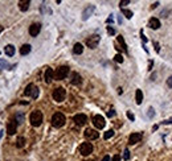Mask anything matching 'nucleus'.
<instances>
[{
  "label": "nucleus",
  "mask_w": 172,
  "mask_h": 161,
  "mask_svg": "<svg viewBox=\"0 0 172 161\" xmlns=\"http://www.w3.org/2000/svg\"><path fill=\"white\" fill-rule=\"evenodd\" d=\"M66 118L64 114L61 112H56L53 116H52V126L56 127V128H61V127L65 126Z\"/></svg>",
  "instance_id": "1"
},
{
  "label": "nucleus",
  "mask_w": 172,
  "mask_h": 161,
  "mask_svg": "<svg viewBox=\"0 0 172 161\" xmlns=\"http://www.w3.org/2000/svg\"><path fill=\"white\" fill-rule=\"evenodd\" d=\"M42 118H44L42 112L38 111V110H34V111H32L31 116H29V122H31V124L33 127H38V126H41Z\"/></svg>",
  "instance_id": "2"
},
{
  "label": "nucleus",
  "mask_w": 172,
  "mask_h": 161,
  "mask_svg": "<svg viewBox=\"0 0 172 161\" xmlns=\"http://www.w3.org/2000/svg\"><path fill=\"white\" fill-rule=\"evenodd\" d=\"M69 71H70V70H69L68 66H60V67L54 71V79H57V80L65 79V78L68 77Z\"/></svg>",
  "instance_id": "3"
},
{
  "label": "nucleus",
  "mask_w": 172,
  "mask_h": 161,
  "mask_svg": "<svg viewBox=\"0 0 172 161\" xmlns=\"http://www.w3.org/2000/svg\"><path fill=\"white\" fill-rule=\"evenodd\" d=\"M66 98V91H65V88L64 87H57V88H54V91H53V99L56 100V102H64Z\"/></svg>",
  "instance_id": "4"
},
{
  "label": "nucleus",
  "mask_w": 172,
  "mask_h": 161,
  "mask_svg": "<svg viewBox=\"0 0 172 161\" xmlns=\"http://www.w3.org/2000/svg\"><path fill=\"white\" fill-rule=\"evenodd\" d=\"M100 41H101L100 35H93L86 40V45H88L90 49H96L97 46H98V44H100Z\"/></svg>",
  "instance_id": "5"
},
{
  "label": "nucleus",
  "mask_w": 172,
  "mask_h": 161,
  "mask_svg": "<svg viewBox=\"0 0 172 161\" xmlns=\"http://www.w3.org/2000/svg\"><path fill=\"white\" fill-rule=\"evenodd\" d=\"M93 152V145L90 143H82L80 147V153L82 156H89Z\"/></svg>",
  "instance_id": "6"
},
{
  "label": "nucleus",
  "mask_w": 172,
  "mask_h": 161,
  "mask_svg": "<svg viewBox=\"0 0 172 161\" xmlns=\"http://www.w3.org/2000/svg\"><path fill=\"white\" fill-rule=\"evenodd\" d=\"M93 124L98 128V130H102L103 127L106 126V122H105V118L102 115H96L93 118Z\"/></svg>",
  "instance_id": "7"
},
{
  "label": "nucleus",
  "mask_w": 172,
  "mask_h": 161,
  "mask_svg": "<svg viewBox=\"0 0 172 161\" xmlns=\"http://www.w3.org/2000/svg\"><path fill=\"white\" fill-rule=\"evenodd\" d=\"M73 120H74V123H76L77 126H85L86 122H88V116L85 115V114H77V115H74Z\"/></svg>",
  "instance_id": "8"
},
{
  "label": "nucleus",
  "mask_w": 172,
  "mask_h": 161,
  "mask_svg": "<svg viewBox=\"0 0 172 161\" xmlns=\"http://www.w3.org/2000/svg\"><path fill=\"white\" fill-rule=\"evenodd\" d=\"M85 137L89 139V140H97V139L100 137V132H97L96 130H92V128H88V130L85 131Z\"/></svg>",
  "instance_id": "9"
},
{
  "label": "nucleus",
  "mask_w": 172,
  "mask_h": 161,
  "mask_svg": "<svg viewBox=\"0 0 172 161\" xmlns=\"http://www.w3.org/2000/svg\"><path fill=\"white\" fill-rule=\"evenodd\" d=\"M142 137H143V135H142L140 132H134V134H131L130 137H129V144H130V145H134V144L140 141Z\"/></svg>",
  "instance_id": "10"
},
{
  "label": "nucleus",
  "mask_w": 172,
  "mask_h": 161,
  "mask_svg": "<svg viewBox=\"0 0 172 161\" xmlns=\"http://www.w3.org/2000/svg\"><path fill=\"white\" fill-rule=\"evenodd\" d=\"M96 11V5H88L82 12V20H88L93 15V12Z\"/></svg>",
  "instance_id": "11"
},
{
  "label": "nucleus",
  "mask_w": 172,
  "mask_h": 161,
  "mask_svg": "<svg viewBox=\"0 0 172 161\" xmlns=\"http://www.w3.org/2000/svg\"><path fill=\"white\" fill-rule=\"evenodd\" d=\"M44 78H45V82H46V83H50V82L54 79V71H53V69H50V67H46L45 74H44Z\"/></svg>",
  "instance_id": "12"
},
{
  "label": "nucleus",
  "mask_w": 172,
  "mask_h": 161,
  "mask_svg": "<svg viewBox=\"0 0 172 161\" xmlns=\"http://www.w3.org/2000/svg\"><path fill=\"white\" fill-rule=\"evenodd\" d=\"M16 128H17V122H16L15 119H12L11 122L8 123V126H7V132H8V135H15Z\"/></svg>",
  "instance_id": "13"
},
{
  "label": "nucleus",
  "mask_w": 172,
  "mask_h": 161,
  "mask_svg": "<svg viewBox=\"0 0 172 161\" xmlns=\"http://www.w3.org/2000/svg\"><path fill=\"white\" fill-rule=\"evenodd\" d=\"M40 31H41V25L40 24H32L31 27H29V35L32 37H36L40 33Z\"/></svg>",
  "instance_id": "14"
},
{
  "label": "nucleus",
  "mask_w": 172,
  "mask_h": 161,
  "mask_svg": "<svg viewBox=\"0 0 172 161\" xmlns=\"http://www.w3.org/2000/svg\"><path fill=\"white\" fill-rule=\"evenodd\" d=\"M70 83L74 86H80L82 83V77L78 73H72V78H70Z\"/></svg>",
  "instance_id": "15"
},
{
  "label": "nucleus",
  "mask_w": 172,
  "mask_h": 161,
  "mask_svg": "<svg viewBox=\"0 0 172 161\" xmlns=\"http://www.w3.org/2000/svg\"><path fill=\"white\" fill-rule=\"evenodd\" d=\"M148 27L151 28V29H159V28H160V21H159V19H156V17L150 19Z\"/></svg>",
  "instance_id": "16"
},
{
  "label": "nucleus",
  "mask_w": 172,
  "mask_h": 161,
  "mask_svg": "<svg viewBox=\"0 0 172 161\" xmlns=\"http://www.w3.org/2000/svg\"><path fill=\"white\" fill-rule=\"evenodd\" d=\"M4 52H5V54H7L8 57H12V56H15V52H16L15 46L9 44V45H7L5 48H4Z\"/></svg>",
  "instance_id": "17"
},
{
  "label": "nucleus",
  "mask_w": 172,
  "mask_h": 161,
  "mask_svg": "<svg viewBox=\"0 0 172 161\" xmlns=\"http://www.w3.org/2000/svg\"><path fill=\"white\" fill-rule=\"evenodd\" d=\"M29 4H31V1L29 0H21V1H19V7H20V11H28V8H29Z\"/></svg>",
  "instance_id": "18"
},
{
  "label": "nucleus",
  "mask_w": 172,
  "mask_h": 161,
  "mask_svg": "<svg viewBox=\"0 0 172 161\" xmlns=\"http://www.w3.org/2000/svg\"><path fill=\"white\" fill-rule=\"evenodd\" d=\"M15 120L17 122V124H23L24 120H25V116H24V112L19 111V112H16V115H15Z\"/></svg>",
  "instance_id": "19"
},
{
  "label": "nucleus",
  "mask_w": 172,
  "mask_h": 161,
  "mask_svg": "<svg viewBox=\"0 0 172 161\" xmlns=\"http://www.w3.org/2000/svg\"><path fill=\"white\" fill-rule=\"evenodd\" d=\"M135 100H136V104H142V102H143V92L139 88L135 91Z\"/></svg>",
  "instance_id": "20"
},
{
  "label": "nucleus",
  "mask_w": 172,
  "mask_h": 161,
  "mask_svg": "<svg viewBox=\"0 0 172 161\" xmlns=\"http://www.w3.org/2000/svg\"><path fill=\"white\" fill-rule=\"evenodd\" d=\"M82 52H84V46H82V44L77 42L76 45H74V48H73V53L74 54H82Z\"/></svg>",
  "instance_id": "21"
},
{
  "label": "nucleus",
  "mask_w": 172,
  "mask_h": 161,
  "mask_svg": "<svg viewBox=\"0 0 172 161\" xmlns=\"http://www.w3.org/2000/svg\"><path fill=\"white\" fill-rule=\"evenodd\" d=\"M29 52H31V45L29 44H25V45H23L20 48V54L21 56H27Z\"/></svg>",
  "instance_id": "22"
},
{
  "label": "nucleus",
  "mask_w": 172,
  "mask_h": 161,
  "mask_svg": "<svg viewBox=\"0 0 172 161\" xmlns=\"http://www.w3.org/2000/svg\"><path fill=\"white\" fill-rule=\"evenodd\" d=\"M33 88H34V84L33 83H29L25 87V91H24V94L27 96H32V92H33Z\"/></svg>",
  "instance_id": "23"
},
{
  "label": "nucleus",
  "mask_w": 172,
  "mask_h": 161,
  "mask_svg": "<svg viewBox=\"0 0 172 161\" xmlns=\"http://www.w3.org/2000/svg\"><path fill=\"white\" fill-rule=\"evenodd\" d=\"M24 145H25V137H23V136H19V137H17V140H16V147H17V148H23Z\"/></svg>",
  "instance_id": "24"
},
{
  "label": "nucleus",
  "mask_w": 172,
  "mask_h": 161,
  "mask_svg": "<svg viewBox=\"0 0 172 161\" xmlns=\"http://www.w3.org/2000/svg\"><path fill=\"white\" fill-rule=\"evenodd\" d=\"M118 42L121 44V45H122V49L127 53V50H129V49H127V45H126V42H125V39H123V36H118Z\"/></svg>",
  "instance_id": "25"
},
{
  "label": "nucleus",
  "mask_w": 172,
  "mask_h": 161,
  "mask_svg": "<svg viewBox=\"0 0 172 161\" xmlns=\"http://www.w3.org/2000/svg\"><path fill=\"white\" fill-rule=\"evenodd\" d=\"M121 11H122V13H123V15H125V16H126L127 19H131V17L134 16V13H132V12H131L130 9H126V8H122Z\"/></svg>",
  "instance_id": "26"
},
{
  "label": "nucleus",
  "mask_w": 172,
  "mask_h": 161,
  "mask_svg": "<svg viewBox=\"0 0 172 161\" xmlns=\"http://www.w3.org/2000/svg\"><path fill=\"white\" fill-rule=\"evenodd\" d=\"M114 136V131L113 130H109L105 132V135H103V137H105V140H109L110 137H113Z\"/></svg>",
  "instance_id": "27"
},
{
  "label": "nucleus",
  "mask_w": 172,
  "mask_h": 161,
  "mask_svg": "<svg viewBox=\"0 0 172 161\" xmlns=\"http://www.w3.org/2000/svg\"><path fill=\"white\" fill-rule=\"evenodd\" d=\"M38 94H40V91H38V87H36V86H34L33 92H32V98H33V99H37V98H38Z\"/></svg>",
  "instance_id": "28"
},
{
  "label": "nucleus",
  "mask_w": 172,
  "mask_h": 161,
  "mask_svg": "<svg viewBox=\"0 0 172 161\" xmlns=\"http://www.w3.org/2000/svg\"><path fill=\"white\" fill-rule=\"evenodd\" d=\"M5 67H8L7 61H4L3 58H0V70H4Z\"/></svg>",
  "instance_id": "29"
},
{
  "label": "nucleus",
  "mask_w": 172,
  "mask_h": 161,
  "mask_svg": "<svg viewBox=\"0 0 172 161\" xmlns=\"http://www.w3.org/2000/svg\"><path fill=\"white\" fill-rule=\"evenodd\" d=\"M114 60H115V62L122 63V62H123V56H122V54H117V56L114 57Z\"/></svg>",
  "instance_id": "30"
},
{
  "label": "nucleus",
  "mask_w": 172,
  "mask_h": 161,
  "mask_svg": "<svg viewBox=\"0 0 172 161\" xmlns=\"http://www.w3.org/2000/svg\"><path fill=\"white\" fill-rule=\"evenodd\" d=\"M123 158L125 160H130V151L129 149H125V152H123Z\"/></svg>",
  "instance_id": "31"
},
{
  "label": "nucleus",
  "mask_w": 172,
  "mask_h": 161,
  "mask_svg": "<svg viewBox=\"0 0 172 161\" xmlns=\"http://www.w3.org/2000/svg\"><path fill=\"white\" fill-rule=\"evenodd\" d=\"M127 118L131 120V122H134L135 120V116H134V114L132 112H130V111H127Z\"/></svg>",
  "instance_id": "32"
},
{
  "label": "nucleus",
  "mask_w": 172,
  "mask_h": 161,
  "mask_svg": "<svg viewBox=\"0 0 172 161\" xmlns=\"http://www.w3.org/2000/svg\"><path fill=\"white\" fill-rule=\"evenodd\" d=\"M107 33H109L110 36L115 35V29H114V28H111V27H107Z\"/></svg>",
  "instance_id": "33"
},
{
  "label": "nucleus",
  "mask_w": 172,
  "mask_h": 161,
  "mask_svg": "<svg viewBox=\"0 0 172 161\" xmlns=\"http://www.w3.org/2000/svg\"><path fill=\"white\" fill-rule=\"evenodd\" d=\"M161 124H164V126H167V124H172V118H169V119H165L161 122Z\"/></svg>",
  "instance_id": "34"
},
{
  "label": "nucleus",
  "mask_w": 172,
  "mask_h": 161,
  "mask_svg": "<svg viewBox=\"0 0 172 161\" xmlns=\"http://www.w3.org/2000/svg\"><path fill=\"white\" fill-rule=\"evenodd\" d=\"M107 116H109V118H113V116H115V111L113 110V108H111L110 111L107 112Z\"/></svg>",
  "instance_id": "35"
},
{
  "label": "nucleus",
  "mask_w": 172,
  "mask_h": 161,
  "mask_svg": "<svg viewBox=\"0 0 172 161\" xmlns=\"http://www.w3.org/2000/svg\"><path fill=\"white\" fill-rule=\"evenodd\" d=\"M140 39L143 40V42H147L148 40H147V37L144 36V33H143V31H140Z\"/></svg>",
  "instance_id": "36"
},
{
  "label": "nucleus",
  "mask_w": 172,
  "mask_h": 161,
  "mask_svg": "<svg viewBox=\"0 0 172 161\" xmlns=\"http://www.w3.org/2000/svg\"><path fill=\"white\" fill-rule=\"evenodd\" d=\"M152 116H154V108L150 107L148 108V118H152Z\"/></svg>",
  "instance_id": "37"
},
{
  "label": "nucleus",
  "mask_w": 172,
  "mask_h": 161,
  "mask_svg": "<svg viewBox=\"0 0 172 161\" xmlns=\"http://www.w3.org/2000/svg\"><path fill=\"white\" fill-rule=\"evenodd\" d=\"M167 86H168V87H172V75L167 79Z\"/></svg>",
  "instance_id": "38"
},
{
  "label": "nucleus",
  "mask_w": 172,
  "mask_h": 161,
  "mask_svg": "<svg viewBox=\"0 0 172 161\" xmlns=\"http://www.w3.org/2000/svg\"><path fill=\"white\" fill-rule=\"evenodd\" d=\"M154 46H155V50H156L158 53H159V52H160V48H159V44H158V42H155V41H154Z\"/></svg>",
  "instance_id": "39"
},
{
  "label": "nucleus",
  "mask_w": 172,
  "mask_h": 161,
  "mask_svg": "<svg viewBox=\"0 0 172 161\" xmlns=\"http://www.w3.org/2000/svg\"><path fill=\"white\" fill-rule=\"evenodd\" d=\"M111 161H121V154H115Z\"/></svg>",
  "instance_id": "40"
},
{
  "label": "nucleus",
  "mask_w": 172,
  "mask_h": 161,
  "mask_svg": "<svg viewBox=\"0 0 172 161\" xmlns=\"http://www.w3.org/2000/svg\"><path fill=\"white\" fill-rule=\"evenodd\" d=\"M130 3V1H129V0H125V1H121V3H119V5H121V7L123 8V5H127V4Z\"/></svg>",
  "instance_id": "41"
},
{
  "label": "nucleus",
  "mask_w": 172,
  "mask_h": 161,
  "mask_svg": "<svg viewBox=\"0 0 172 161\" xmlns=\"http://www.w3.org/2000/svg\"><path fill=\"white\" fill-rule=\"evenodd\" d=\"M152 66H154V61H150V63H148V70L150 71L152 70Z\"/></svg>",
  "instance_id": "42"
},
{
  "label": "nucleus",
  "mask_w": 172,
  "mask_h": 161,
  "mask_svg": "<svg viewBox=\"0 0 172 161\" xmlns=\"http://www.w3.org/2000/svg\"><path fill=\"white\" fill-rule=\"evenodd\" d=\"M102 161H110V156H105V157L102 158Z\"/></svg>",
  "instance_id": "43"
},
{
  "label": "nucleus",
  "mask_w": 172,
  "mask_h": 161,
  "mask_svg": "<svg viewBox=\"0 0 172 161\" xmlns=\"http://www.w3.org/2000/svg\"><path fill=\"white\" fill-rule=\"evenodd\" d=\"M111 21H113V15H111L110 17H109V19H107V23H111Z\"/></svg>",
  "instance_id": "44"
},
{
  "label": "nucleus",
  "mask_w": 172,
  "mask_h": 161,
  "mask_svg": "<svg viewBox=\"0 0 172 161\" xmlns=\"http://www.w3.org/2000/svg\"><path fill=\"white\" fill-rule=\"evenodd\" d=\"M158 5H159V1H156V3H154V4H152V8L158 7Z\"/></svg>",
  "instance_id": "45"
},
{
  "label": "nucleus",
  "mask_w": 172,
  "mask_h": 161,
  "mask_svg": "<svg viewBox=\"0 0 172 161\" xmlns=\"http://www.w3.org/2000/svg\"><path fill=\"white\" fill-rule=\"evenodd\" d=\"M3 29H4L3 27H0V33H1V32H3Z\"/></svg>",
  "instance_id": "46"
},
{
  "label": "nucleus",
  "mask_w": 172,
  "mask_h": 161,
  "mask_svg": "<svg viewBox=\"0 0 172 161\" xmlns=\"http://www.w3.org/2000/svg\"><path fill=\"white\" fill-rule=\"evenodd\" d=\"M84 161H94V160H84Z\"/></svg>",
  "instance_id": "47"
}]
</instances>
